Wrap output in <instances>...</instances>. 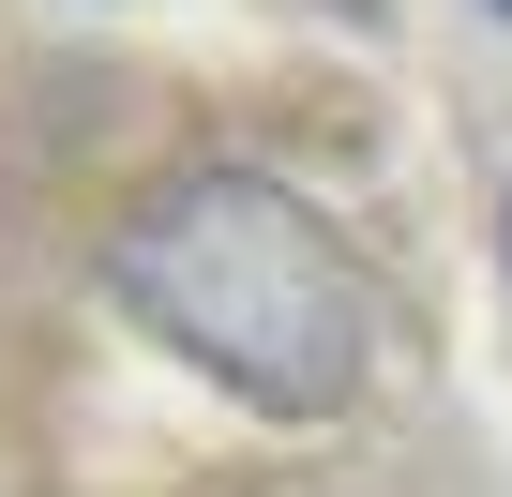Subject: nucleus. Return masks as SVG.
I'll list each match as a JSON object with an SVG mask.
<instances>
[{"instance_id": "nucleus-2", "label": "nucleus", "mask_w": 512, "mask_h": 497, "mask_svg": "<svg viewBox=\"0 0 512 497\" xmlns=\"http://www.w3.org/2000/svg\"><path fill=\"white\" fill-rule=\"evenodd\" d=\"M497 16H512V0H497Z\"/></svg>"}, {"instance_id": "nucleus-1", "label": "nucleus", "mask_w": 512, "mask_h": 497, "mask_svg": "<svg viewBox=\"0 0 512 497\" xmlns=\"http://www.w3.org/2000/svg\"><path fill=\"white\" fill-rule=\"evenodd\" d=\"M106 287L211 392L272 407V422H332L377 362V302L347 272V241L256 166H181L166 196H136L106 241Z\"/></svg>"}]
</instances>
